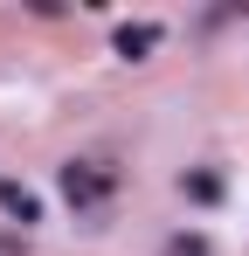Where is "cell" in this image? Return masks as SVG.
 <instances>
[{
    "label": "cell",
    "mask_w": 249,
    "mask_h": 256,
    "mask_svg": "<svg viewBox=\"0 0 249 256\" xmlns=\"http://www.w3.org/2000/svg\"><path fill=\"white\" fill-rule=\"evenodd\" d=\"M62 201L83 208V214H97L104 201H111V173L90 166V160H70V166H62Z\"/></svg>",
    "instance_id": "6da1fadb"
},
{
    "label": "cell",
    "mask_w": 249,
    "mask_h": 256,
    "mask_svg": "<svg viewBox=\"0 0 249 256\" xmlns=\"http://www.w3.org/2000/svg\"><path fill=\"white\" fill-rule=\"evenodd\" d=\"M152 48H160V28H152V21H124L118 28V56L124 62H138V56H152Z\"/></svg>",
    "instance_id": "7a4b0ae2"
},
{
    "label": "cell",
    "mask_w": 249,
    "mask_h": 256,
    "mask_svg": "<svg viewBox=\"0 0 249 256\" xmlns=\"http://www.w3.org/2000/svg\"><path fill=\"white\" fill-rule=\"evenodd\" d=\"M0 208L14 214L21 228H28V222H42V201H35V194H28V187H21V180H7V187H0Z\"/></svg>",
    "instance_id": "3957f363"
},
{
    "label": "cell",
    "mask_w": 249,
    "mask_h": 256,
    "mask_svg": "<svg viewBox=\"0 0 249 256\" xmlns=\"http://www.w3.org/2000/svg\"><path fill=\"white\" fill-rule=\"evenodd\" d=\"M180 187H187V194H194L201 208H214V201H222V173H208V166H194L187 180H180Z\"/></svg>",
    "instance_id": "277c9868"
},
{
    "label": "cell",
    "mask_w": 249,
    "mask_h": 256,
    "mask_svg": "<svg viewBox=\"0 0 249 256\" xmlns=\"http://www.w3.org/2000/svg\"><path fill=\"white\" fill-rule=\"evenodd\" d=\"M173 256H208V242H201V236H180V242H173Z\"/></svg>",
    "instance_id": "5b68a950"
}]
</instances>
